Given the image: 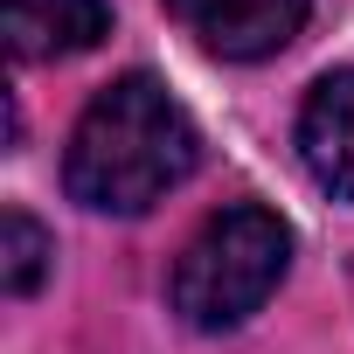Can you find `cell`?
<instances>
[{"label":"cell","mask_w":354,"mask_h":354,"mask_svg":"<svg viewBox=\"0 0 354 354\" xmlns=\"http://www.w3.org/2000/svg\"><path fill=\"white\" fill-rule=\"evenodd\" d=\"M299 160L313 167V181L340 202H354V70H333L306 91L299 111Z\"/></svg>","instance_id":"4"},{"label":"cell","mask_w":354,"mask_h":354,"mask_svg":"<svg viewBox=\"0 0 354 354\" xmlns=\"http://www.w3.org/2000/svg\"><path fill=\"white\" fill-rule=\"evenodd\" d=\"M285 264H292V230L271 209L236 202V209L209 216L188 236V250H181V264H174V285L167 292H174V313H181L188 326L223 333V326H243L278 292Z\"/></svg>","instance_id":"2"},{"label":"cell","mask_w":354,"mask_h":354,"mask_svg":"<svg viewBox=\"0 0 354 354\" xmlns=\"http://www.w3.org/2000/svg\"><path fill=\"white\" fill-rule=\"evenodd\" d=\"M111 35L104 0H8V49L21 63H63Z\"/></svg>","instance_id":"5"},{"label":"cell","mask_w":354,"mask_h":354,"mask_svg":"<svg viewBox=\"0 0 354 354\" xmlns=\"http://www.w3.org/2000/svg\"><path fill=\"white\" fill-rule=\"evenodd\" d=\"M313 0H167V15L181 21L209 56L223 63H264L306 28Z\"/></svg>","instance_id":"3"},{"label":"cell","mask_w":354,"mask_h":354,"mask_svg":"<svg viewBox=\"0 0 354 354\" xmlns=\"http://www.w3.org/2000/svg\"><path fill=\"white\" fill-rule=\"evenodd\" d=\"M49 257H56V243H49V230H42L28 209H8V216H0V278H8L15 299H28V292L42 285Z\"/></svg>","instance_id":"6"},{"label":"cell","mask_w":354,"mask_h":354,"mask_svg":"<svg viewBox=\"0 0 354 354\" xmlns=\"http://www.w3.org/2000/svg\"><path fill=\"white\" fill-rule=\"evenodd\" d=\"M195 160H202V132L181 111V97L146 70H125L84 104L63 153V188L97 216H139L181 188Z\"/></svg>","instance_id":"1"}]
</instances>
